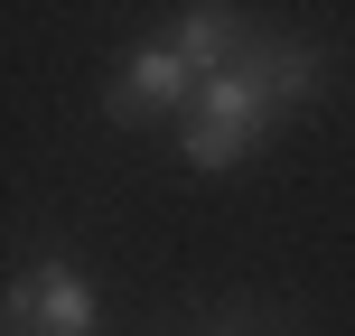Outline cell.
I'll use <instances>...</instances> for the list:
<instances>
[{
	"label": "cell",
	"mask_w": 355,
	"mask_h": 336,
	"mask_svg": "<svg viewBox=\"0 0 355 336\" xmlns=\"http://www.w3.org/2000/svg\"><path fill=\"white\" fill-rule=\"evenodd\" d=\"M309 85H318V47H309V37L243 47L225 75L196 85V103H187V159H196V168H234L281 112L309 103Z\"/></svg>",
	"instance_id": "6da1fadb"
},
{
	"label": "cell",
	"mask_w": 355,
	"mask_h": 336,
	"mask_svg": "<svg viewBox=\"0 0 355 336\" xmlns=\"http://www.w3.org/2000/svg\"><path fill=\"white\" fill-rule=\"evenodd\" d=\"M10 336H94V281L75 262H37L10 290Z\"/></svg>",
	"instance_id": "7a4b0ae2"
},
{
	"label": "cell",
	"mask_w": 355,
	"mask_h": 336,
	"mask_svg": "<svg viewBox=\"0 0 355 336\" xmlns=\"http://www.w3.org/2000/svg\"><path fill=\"white\" fill-rule=\"evenodd\" d=\"M196 85H206V75H196L178 47H141L122 75H112L103 112H112V122H150V112H178V103H196Z\"/></svg>",
	"instance_id": "3957f363"
},
{
	"label": "cell",
	"mask_w": 355,
	"mask_h": 336,
	"mask_svg": "<svg viewBox=\"0 0 355 336\" xmlns=\"http://www.w3.org/2000/svg\"><path fill=\"white\" fill-rule=\"evenodd\" d=\"M178 56H187L196 75H225L234 56H243V28H234V10H178Z\"/></svg>",
	"instance_id": "277c9868"
}]
</instances>
